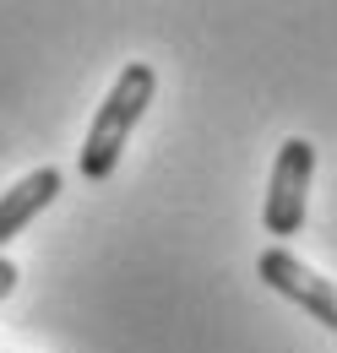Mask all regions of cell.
<instances>
[{"label":"cell","mask_w":337,"mask_h":353,"mask_svg":"<svg viewBox=\"0 0 337 353\" xmlns=\"http://www.w3.org/2000/svg\"><path fill=\"white\" fill-rule=\"evenodd\" d=\"M310 174H316V147L305 136H289L272 158V179H267V207L261 223L272 239H294L305 228V196H310Z\"/></svg>","instance_id":"obj_2"},{"label":"cell","mask_w":337,"mask_h":353,"mask_svg":"<svg viewBox=\"0 0 337 353\" xmlns=\"http://www.w3.org/2000/svg\"><path fill=\"white\" fill-rule=\"evenodd\" d=\"M153 92H158V77H153V65H147V60H131L126 71L115 77L109 98L98 103V114H93V125H87V141H82V179H93V185H98V179L115 174V163H120V152H126L136 120L147 114Z\"/></svg>","instance_id":"obj_1"},{"label":"cell","mask_w":337,"mask_h":353,"mask_svg":"<svg viewBox=\"0 0 337 353\" xmlns=\"http://www.w3.org/2000/svg\"><path fill=\"white\" fill-rule=\"evenodd\" d=\"M60 185H66V179H60V169L49 163V169L22 174L11 190H6V196H0V250H6V245H11V239H17V234H22L33 218H39L55 196H60Z\"/></svg>","instance_id":"obj_4"},{"label":"cell","mask_w":337,"mask_h":353,"mask_svg":"<svg viewBox=\"0 0 337 353\" xmlns=\"http://www.w3.org/2000/svg\"><path fill=\"white\" fill-rule=\"evenodd\" d=\"M17 277H22V272H17V261H6V256H0V299L17 288Z\"/></svg>","instance_id":"obj_5"},{"label":"cell","mask_w":337,"mask_h":353,"mask_svg":"<svg viewBox=\"0 0 337 353\" xmlns=\"http://www.w3.org/2000/svg\"><path fill=\"white\" fill-rule=\"evenodd\" d=\"M261 283L272 288V294H283V299H294L310 321H321L327 332H337V283L332 277H321V272H310V266L299 261L294 250H283V245H272V250H261Z\"/></svg>","instance_id":"obj_3"}]
</instances>
